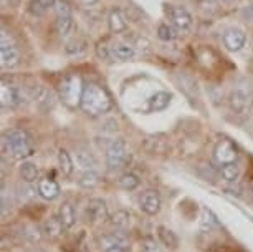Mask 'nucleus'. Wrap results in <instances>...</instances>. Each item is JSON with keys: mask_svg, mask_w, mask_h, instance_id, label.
Instances as JSON below:
<instances>
[{"mask_svg": "<svg viewBox=\"0 0 253 252\" xmlns=\"http://www.w3.org/2000/svg\"><path fill=\"white\" fill-rule=\"evenodd\" d=\"M113 100L106 88L98 83L84 85L83 98H81V110L89 116H99L111 110Z\"/></svg>", "mask_w": 253, "mask_h": 252, "instance_id": "f257e3e1", "label": "nucleus"}, {"mask_svg": "<svg viewBox=\"0 0 253 252\" xmlns=\"http://www.w3.org/2000/svg\"><path fill=\"white\" fill-rule=\"evenodd\" d=\"M2 148L3 153L10 154L13 159H23L32 154V140L28 133L20 128L8 130L2 138Z\"/></svg>", "mask_w": 253, "mask_h": 252, "instance_id": "f03ea898", "label": "nucleus"}, {"mask_svg": "<svg viewBox=\"0 0 253 252\" xmlns=\"http://www.w3.org/2000/svg\"><path fill=\"white\" fill-rule=\"evenodd\" d=\"M84 92V83L81 80L80 75L70 73L61 80L60 85V98L63 100V103L70 108H78L81 106V98H83Z\"/></svg>", "mask_w": 253, "mask_h": 252, "instance_id": "7ed1b4c3", "label": "nucleus"}, {"mask_svg": "<svg viewBox=\"0 0 253 252\" xmlns=\"http://www.w3.org/2000/svg\"><path fill=\"white\" fill-rule=\"evenodd\" d=\"M20 63V50L13 40V37L5 28L0 33V65L3 70H12Z\"/></svg>", "mask_w": 253, "mask_h": 252, "instance_id": "20e7f679", "label": "nucleus"}, {"mask_svg": "<svg viewBox=\"0 0 253 252\" xmlns=\"http://www.w3.org/2000/svg\"><path fill=\"white\" fill-rule=\"evenodd\" d=\"M0 104L2 108H8V110L22 106L25 104V93L20 87L3 80L0 85Z\"/></svg>", "mask_w": 253, "mask_h": 252, "instance_id": "39448f33", "label": "nucleus"}, {"mask_svg": "<svg viewBox=\"0 0 253 252\" xmlns=\"http://www.w3.org/2000/svg\"><path fill=\"white\" fill-rule=\"evenodd\" d=\"M127 146L123 140L111 141L106 148V166L109 171L121 169L127 161Z\"/></svg>", "mask_w": 253, "mask_h": 252, "instance_id": "423d86ee", "label": "nucleus"}, {"mask_svg": "<svg viewBox=\"0 0 253 252\" xmlns=\"http://www.w3.org/2000/svg\"><path fill=\"white\" fill-rule=\"evenodd\" d=\"M230 106L237 115H245L250 110L252 104V93L248 85H235L230 92Z\"/></svg>", "mask_w": 253, "mask_h": 252, "instance_id": "0eeeda50", "label": "nucleus"}, {"mask_svg": "<svg viewBox=\"0 0 253 252\" xmlns=\"http://www.w3.org/2000/svg\"><path fill=\"white\" fill-rule=\"evenodd\" d=\"M166 15L170 20V23L177 28L179 32H187L192 27L194 18L190 15L187 8L179 5H166Z\"/></svg>", "mask_w": 253, "mask_h": 252, "instance_id": "6e6552de", "label": "nucleus"}, {"mask_svg": "<svg viewBox=\"0 0 253 252\" xmlns=\"http://www.w3.org/2000/svg\"><path fill=\"white\" fill-rule=\"evenodd\" d=\"M99 247L103 252H127L129 251V242L119 232H111L99 237Z\"/></svg>", "mask_w": 253, "mask_h": 252, "instance_id": "1a4fd4ad", "label": "nucleus"}, {"mask_svg": "<svg viewBox=\"0 0 253 252\" xmlns=\"http://www.w3.org/2000/svg\"><path fill=\"white\" fill-rule=\"evenodd\" d=\"M237 156H238L237 148L230 140H220L215 145V150H213V159H215L220 166L228 164V163H235Z\"/></svg>", "mask_w": 253, "mask_h": 252, "instance_id": "9d476101", "label": "nucleus"}, {"mask_svg": "<svg viewBox=\"0 0 253 252\" xmlns=\"http://www.w3.org/2000/svg\"><path fill=\"white\" fill-rule=\"evenodd\" d=\"M223 45H225L227 50L230 51H240L247 44V35L242 28H227L222 35Z\"/></svg>", "mask_w": 253, "mask_h": 252, "instance_id": "9b49d317", "label": "nucleus"}, {"mask_svg": "<svg viewBox=\"0 0 253 252\" xmlns=\"http://www.w3.org/2000/svg\"><path fill=\"white\" fill-rule=\"evenodd\" d=\"M86 216L89 221L94 222V224H101V222H104L109 217L106 202L99 198L89 199L88 206H86Z\"/></svg>", "mask_w": 253, "mask_h": 252, "instance_id": "f8f14e48", "label": "nucleus"}, {"mask_svg": "<svg viewBox=\"0 0 253 252\" xmlns=\"http://www.w3.org/2000/svg\"><path fill=\"white\" fill-rule=\"evenodd\" d=\"M139 206L142 211L146 214H149V216L157 214L161 211V206H162L159 193L154 191V189H147V191L142 193V196L139 198Z\"/></svg>", "mask_w": 253, "mask_h": 252, "instance_id": "ddd939ff", "label": "nucleus"}, {"mask_svg": "<svg viewBox=\"0 0 253 252\" xmlns=\"http://www.w3.org/2000/svg\"><path fill=\"white\" fill-rule=\"evenodd\" d=\"M111 45V55L113 60L118 61H129L136 58V49L131 44H126V42H113Z\"/></svg>", "mask_w": 253, "mask_h": 252, "instance_id": "4468645a", "label": "nucleus"}, {"mask_svg": "<svg viewBox=\"0 0 253 252\" xmlns=\"http://www.w3.org/2000/svg\"><path fill=\"white\" fill-rule=\"evenodd\" d=\"M32 98L35 100V103L40 106V110L43 111H48L51 108L55 106V95L50 92V90H46L45 87H35L32 92Z\"/></svg>", "mask_w": 253, "mask_h": 252, "instance_id": "2eb2a0df", "label": "nucleus"}, {"mask_svg": "<svg viewBox=\"0 0 253 252\" xmlns=\"http://www.w3.org/2000/svg\"><path fill=\"white\" fill-rule=\"evenodd\" d=\"M108 27L111 33H123L127 30V18L123 10L113 8L108 15Z\"/></svg>", "mask_w": 253, "mask_h": 252, "instance_id": "dca6fc26", "label": "nucleus"}, {"mask_svg": "<svg viewBox=\"0 0 253 252\" xmlns=\"http://www.w3.org/2000/svg\"><path fill=\"white\" fill-rule=\"evenodd\" d=\"M38 194L42 198L46 199V201H53L60 196V186L55 179L50 178H43L38 181Z\"/></svg>", "mask_w": 253, "mask_h": 252, "instance_id": "f3484780", "label": "nucleus"}, {"mask_svg": "<svg viewBox=\"0 0 253 252\" xmlns=\"http://www.w3.org/2000/svg\"><path fill=\"white\" fill-rule=\"evenodd\" d=\"M65 229L66 227L63 224V221L60 219V216H51L43 224V232L50 237V239H58V237L63 234Z\"/></svg>", "mask_w": 253, "mask_h": 252, "instance_id": "a211bd4d", "label": "nucleus"}, {"mask_svg": "<svg viewBox=\"0 0 253 252\" xmlns=\"http://www.w3.org/2000/svg\"><path fill=\"white\" fill-rule=\"evenodd\" d=\"M170 93L167 92H157L156 95H152L147 101V106H149V111H162L166 110L170 104Z\"/></svg>", "mask_w": 253, "mask_h": 252, "instance_id": "6ab92c4d", "label": "nucleus"}, {"mask_svg": "<svg viewBox=\"0 0 253 252\" xmlns=\"http://www.w3.org/2000/svg\"><path fill=\"white\" fill-rule=\"evenodd\" d=\"M157 236H159L162 246L167 247V249L175 251L179 247V237L175 236L170 229H167V227H164V226L157 227Z\"/></svg>", "mask_w": 253, "mask_h": 252, "instance_id": "aec40b11", "label": "nucleus"}, {"mask_svg": "<svg viewBox=\"0 0 253 252\" xmlns=\"http://www.w3.org/2000/svg\"><path fill=\"white\" fill-rule=\"evenodd\" d=\"M58 216H60V219L63 221V224H65L66 229H70V227L75 226L76 212H75V209H73V206H71L70 202H63V204H61Z\"/></svg>", "mask_w": 253, "mask_h": 252, "instance_id": "412c9836", "label": "nucleus"}, {"mask_svg": "<svg viewBox=\"0 0 253 252\" xmlns=\"http://www.w3.org/2000/svg\"><path fill=\"white\" fill-rule=\"evenodd\" d=\"M58 166H60V171L63 173V176H66V178L73 174L75 163H73V159H71V156H70V153L66 150H60V153H58Z\"/></svg>", "mask_w": 253, "mask_h": 252, "instance_id": "4be33fe9", "label": "nucleus"}, {"mask_svg": "<svg viewBox=\"0 0 253 252\" xmlns=\"http://www.w3.org/2000/svg\"><path fill=\"white\" fill-rule=\"evenodd\" d=\"M20 176L27 184L35 183L38 179V168L30 161H23L20 164Z\"/></svg>", "mask_w": 253, "mask_h": 252, "instance_id": "5701e85b", "label": "nucleus"}, {"mask_svg": "<svg viewBox=\"0 0 253 252\" xmlns=\"http://www.w3.org/2000/svg\"><path fill=\"white\" fill-rule=\"evenodd\" d=\"M55 27L60 37H68L71 35V32L75 30V20H73V17H58L56 18Z\"/></svg>", "mask_w": 253, "mask_h": 252, "instance_id": "b1692460", "label": "nucleus"}, {"mask_svg": "<svg viewBox=\"0 0 253 252\" xmlns=\"http://www.w3.org/2000/svg\"><path fill=\"white\" fill-rule=\"evenodd\" d=\"M177 35H179V30L172 23H161V25L157 27V37L164 42H172L177 39Z\"/></svg>", "mask_w": 253, "mask_h": 252, "instance_id": "393cba45", "label": "nucleus"}, {"mask_svg": "<svg viewBox=\"0 0 253 252\" xmlns=\"http://www.w3.org/2000/svg\"><path fill=\"white\" fill-rule=\"evenodd\" d=\"M109 221H111V224L116 227V229H126L131 222V214L127 211H124V209H119V211H116L109 217Z\"/></svg>", "mask_w": 253, "mask_h": 252, "instance_id": "a878e982", "label": "nucleus"}, {"mask_svg": "<svg viewBox=\"0 0 253 252\" xmlns=\"http://www.w3.org/2000/svg\"><path fill=\"white\" fill-rule=\"evenodd\" d=\"M220 176L225 179L227 183H235L240 176V166L235 163H228V164H223L220 168Z\"/></svg>", "mask_w": 253, "mask_h": 252, "instance_id": "bb28decb", "label": "nucleus"}, {"mask_svg": "<svg viewBox=\"0 0 253 252\" xmlns=\"http://www.w3.org/2000/svg\"><path fill=\"white\" fill-rule=\"evenodd\" d=\"M76 163L84 171H91L96 168V159H94L93 154L88 153V151H78V153H76Z\"/></svg>", "mask_w": 253, "mask_h": 252, "instance_id": "cd10ccee", "label": "nucleus"}, {"mask_svg": "<svg viewBox=\"0 0 253 252\" xmlns=\"http://www.w3.org/2000/svg\"><path fill=\"white\" fill-rule=\"evenodd\" d=\"M55 0H30V5H28V10H30L33 15L40 17L48 10L50 7H53Z\"/></svg>", "mask_w": 253, "mask_h": 252, "instance_id": "c85d7f7f", "label": "nucleus"}, {"mask_svg": "<svg viewBox=\"0 0 253 252\" xmlns=\"http://www.w3.org/2000/svg\"><path fill=\"white\" fill-rule=\"evenodd\" d=\"M80 186L81 188H86V189H91L94 186H98L99 183V174L96 173V169H91V171H84L80 178Z\"/></svg>", "mask_w": 253, "mask_h": 252, "instance_id": "c756f323", "label": "nucleus"}, {"mask_svg": "<svg viewBox=\"0 0 253 252\" xmlns=\"http://www.w3.org/2000/svg\"><path fill=\"white\" fill-rule=\"evenodd\" d=\"M218 226V221L210 209H202V219H200V229L202 231H212L213 227Z\"/></svg>", "mask_w": 253, "mask_h": 252, "instance_id": "7c9ffc66", "label": "nucleus"}, {"mask_svg": "<svg viewBox=\"0 0 253 252\" xmlns=\"http://www.w3.org/2000/svg\"><path fill=\"white\" fill-rule=\"evenodd\" d=\"M119 186H121L124 191H132V189H136L139 186V178L132 173H126L119 179Z\"/></svg>", "mask_w": 253, "mask_h": 252, "instance_id": "2f4dec72", "label": "nucleus"}, {"mask_svg": "<svg viewBox=\"0 0 253 252\" xmlns=\"http://www.w3.org/2000/svg\"><path fill=\"white\" fill-rule=\"evenodd\" d=\"M51 8L56 13V17H71V5L68 0H55Z\"/></svg>", "mask_w": 253, "mask_h": 252, "instance_id": "473e14b6", "label": "nucleus"}, {"mask_svg": "<svg viewBox=\"0 0 253 252\" xmlns=\"http://www.w3.org/2000/svg\"><path fill=\"white\" fill-rule=\"evenodd\" d=\"M96 55H98V58L103 61H113L111 45H108V42H99L96 45Z\"/></svg>", "mask_w": 253, "mask_h": 252, "instance_id": "72a5a7b5", "label": "nucleus"}, {"mask_svg": "<svg viewBox=\"0 0 253 252\" xmlns=\"http://www.w3.org/2000/svg\"><path fill=\"white\" fill-rule=\"evenodd\" d=\"M132 47H137V49H141V50H149V47L151 44L147 42L146 39H141V37H136V44H132Z\"/></svg>", "mask_w": 253, "mask_h": 252, "instance_id": "f704fd0d", "label": "nucleus"}, {"mask_svg": "<svg viewBox=\"0 0 253 252\" xmlns=\"http://www.w3.org/2000/svg\"><path fill=\"white\" fill-rule=\"evenodd\" d=\"M78 2L84 7H91V5H94V3H98L99 0H78Z\"/></svg>", "mask_w": 253, "mask_h": 252, "instance_id": "c9c22d12", "label": "nucleus"}, {"mask_svg": "<svg viewBox=\"0 0 253 252\" xmlns=\"http://www.w3.org/2000/svg\"><path fill=\"white\" fill-rule=\"evenodd\" d=\"M223 2H227V3H232V2H235V0H223Z\"/></svg>", "mask_w": 253, "mask_h": 252, "instance_id": "e433bc0d", "label": "nucleus"}]
</instances>
